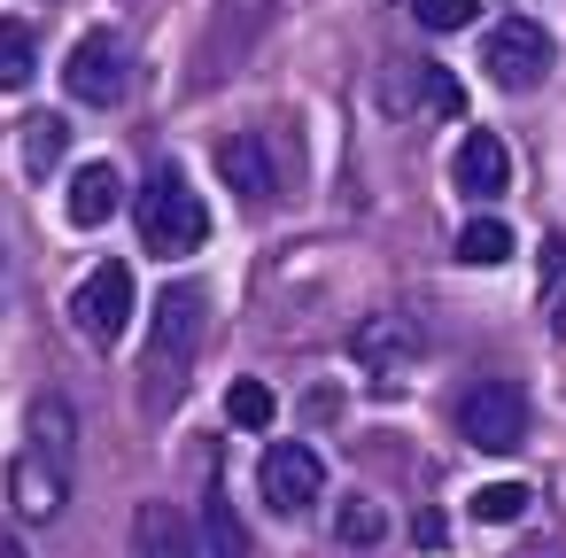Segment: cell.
<instances>
[{
  "mask_svg": "<svg viewBox=\"0 0 566 558\" xmlns=\"http://www.w3.org/2000/svg\"><path fill=\"white\" fill-rule=\"evenodd\" d=\"M133 558H195V535H187V512H171L164 496L133 512Z\"/></svg>",
  "mask_w": 566,
  "mask_h": 558,
  "instance_id": "obj_13",
  "label": "cell"
},
{
  "mask_svg": "<svg viewBox=\"0 0 566 558\" xmlns=\"http://www.w3.org/2000/svg\"><path fill=\"white\" fill-rule=\"evenodd\" d=\"M9 496H17V512H24V519H55V512H63V496H71V457H63V450H48V442H24V450H17V465H9Z\"/></svg>",
  "mask_w": 566,
  "mask_h": 558,
  "instance_id": "obj_8",
  "label": "cell"
},
{
  "mask_svg": "<svg viewBox=\"0 0 566 558\" xmlns=\"http://www.w3.org/2000/svg\"><path fill=\"white\" fill-rule=\"evenodd\" d=\"M125 40L117 32H86L78 48H71V63H63V86H71V102H86V109H109V102H125Z\"/></svg>",
  "mask_w": 566,
  "mask_h": 558,
  "instance_id": "obj_5",
  "label": "cell"
},
{
  "mask_svg": "<svg viewBox=\"0 0 566 558\" xmlns=\"http://www.w3.org/2000/svg\"><path fill=\"white\" fill-rule=\"evenodd\" d=\"M256 488H264V504H272L280 519H295V512H311V504H318L326 465H318V450H303V442H272V450H264V465H256Z\"/></svg>",
  "mask_w": 566,
  "mask_h": 558,
  "instance_id": "obj_6",
  "label": "cell"
},
{
  "mask_svg": "<svg viewBox=\"0 0 566 558\" xmlns=\"http://www.w3.org/2000/svg\"><path fill=\"white\" fill-rule=\"evenodd\" d=\"M380 535H388V512H380L373 496H349V504L334 512V543H342V550H349V543L365 550V543H380Z\"/></svg>",
  "mask_w": 566,
  "mask_h": 558,
  "instance_id": "obj_18",
  "label": "cell"
},
{
  "mask_svg": "<svg viewBox=\"0 0 566 558\" xmlns=\"http://www.w3.org/2000/svg\"><path fill=\"white\" fill-rule=\"evenodd\" d=\"M202 543H210V558H249V527L226 504V488H210V504H202Z\"/></svg>",
  "mask_w": 566,
  "mask_h": 558,
  "instance_id": "obj_16",
  "label": "cell"
},
{
  "mask_svg": "<svg viewBox=\"0 0 566 558\" xmlns=\"http://www.w3.org/2000/svg\"><path fill=\"white\" fill-rule=\"evenodd\" d=\"M527 512V488L520 481H489V488H473V519H489V527H512Z\"/></svg>",
  "mask_w": 566,
  "mask_h": 558,
  "instance_id": "obj_21",
  "label": "cell"
},
{
  "mask_svg": "<svg viewBox=\"0 0 566 558\" xmlns=\"http://www.w3.org/2000/svg\"><path fill=\"white\" fill-rule=\"evenodd\" d=\"M512 225L504 218H465V233H458V264H481V272H496V264H512Z\"/></svg>",
  "mask_w": 566,
  "mask_h": 558,
  "instance_id": "obj_14",
  "label": "cell"
},
{
  "mask_svg": "<svg viewBox=\"0 0 566 558\" xmlns=\"http://www.w3.org/2000/svg\"><path fill=\"white\" fill-rule=\"evenodd\" d=\"M117 202H125L117 164H78V171H71V194H63L71 225H109V218H117Z\"/></svg>",
  "mask_w": 566,
  "mask_h": 558,
  "instance_id": "obj_12",
  "label": "cell"
},
{
  "mask_svg": "<svg viewBox=\"0 0 566 558\" xmlns=\"http://www.w3.org/2000/svg\"><path fill=\"white\" fill-rule=\"evenodd\" d=\"M419 349H427L419 310H373V318H357V326H349V357H357V365H373V372L411 365Z\"/></svg>",
  "mask_w": 566,
  "mask_h": 558,
  "instance_id": "obj_9",
  "label": "cell"
},
{
  "mask_svg": "<svg viewBox=\"0 0 566 558\" xmlns=\"http://www.w3.org/2000/svg\"><path fill=\"white\" fill-rule=\"evenodd\" d=\"M226 419H233L241 434H264V427L280 419V403H272L264 380H233V388H226Z\"/></svg>",
  "mask_w": 566,
  "mask_h": 558,
  "instance_id": "obj_17",
  "label": "cell"
},
{
  "mask_svg": "<svg viewBox=\"0 0 566 558\" xmlns=\"http://www.w3.org/2000/svg\"><path fill=\"white\" fill-rule=\"evenodd\" d=\"M450 179H458L465 202H496V194L512 187V156H504V140L473 125V133L458 140V156H450Z\"/></svg>",
  "mask_w": 566,
  "mask_h": 558,
  "instance_id": "obj_10",
  "label": "cell"
},
{
  "mask_svg": "<svg viewBox=\"0 0 566 558\" xmlns=\"http://www.w3.org/2000/svg\"><path fill=\"white\" fill-rule=\"evenodd\" d=\"M551 32H535L527 17H512V24H496L489 32V78L504 86V94H527V86H543L551 78Z\"/></svg>",
  "mask_w": 566,
  "mask_h": 558,
  "instance_id": "obj_7",
  "label": "cell"
},
{
  "mask_svg": "<svg viewBox=\"0 0 566 558\" xmlns=\"http://www.w3.org/2000/svg\"><path fill=\"white\" fill-rule=\"evenodd\" d=\"M551 326H558V341H566V303H558V318H551Z\"/></svg>",
  "mask_w": 566,
  "mask_h": 558,
  "instance_id": "obj_25",
  "label": "cell"
},
{
  "mask_svg": "<svg viewBox=\"0 0 566 558\" xmlns=\"http://www.w3.org/2000/svg\"><path fill=\"white\" fill-rule=\"evenodd\" d=\"M442 535H450L442 512H419V519H411V543H419V550H442Z\"/></svg>",
  "mask_w": 566,
  "mask_h": 558,
  "instance_id": "obj_23",
  "label": "cell"
},
{
  "mask_svg": "<svg viewBox=\"0 0 566 558\" xmlns=\"http://www.w3.org/2000/svg\"><path fill=\"white\" fill-rule=\"evenodd\" d=\"M411 86H419V102H427L434 117H465V86H458L442 63H419V71H411Z\"/></svg>",
  "mask_w": 566,
  "mask_h": 558,
  "instance_id": "obj_20",
  "label": "cell"
},
{
  "mask_svg": "<svg viewBox=\"0 0 566 558\" xmlns=\"http://www.w3.org/2000/svg\"><path fill=\"white\" fill-rule=\"evenodd\" d=\"M32 63H40V32L24 17H0V94H17L32 78Z\"/></svg>",
  "mask_w": 566,
  "mask_h": 558,
  "instance_id": "obj_15",
  "label": "cell"
},
{
  "mask_svg": "<svg viewBox=\"0 0 566 558\" xmlns=\"http://www.w3.org/2000/svg\"><path fill=\"white\" fill-rule=\"evenodd\" d=\"M0 558H24V550H17V543H9V535H0Z\"/></svg>",
  "mask_w": 566,
  "mask_h": 558,
  "instance_id": "obj_24",
  "label": "cell"
},
{
  "mask_svg": "<svg viewBox=\"0 0 566 558\" xmlns=\"http://www.w3.org/2000/svg\"><path fill=\"white\" fill-rule=\"evenodd\" d=\"M63 148H71V125L63 117H32L24 125V171H55Z\"/></svg>",
  "mask_w": 566,
  "mask_h": 558,
  "instance_id": "obj_19",
  "label": "cell"
},
{
  "mask_svg": "<svg viewBox=\"0 0 566 558\" xmlns=\"http://www.w3.org/2000/svg\"><path fill=\"white\" fill-rule=\"evenodd\" d=\"M202 334H210V295H202L195 280L164 287V303H156V334H148V396H140L148 411H171V403L187 396V365H195Z\"/></svg>",
  "mask_w": 566,
  "mask_h": 558,
  "instance_id": "obj_1",
  "label": "cell"
},
{
  "mask_svg": "<svg viewBox=\"0 0 566 558\" xmlns=\"http://www.w3.org/2000/svg\"><path fill=\"white\" fill-rule=\"evenodd\" d=\"M411 17H419L427 32H465V24L481 17V0H411Z\"/></svg>",
  "mask_w": 566,
  "mask_h": 558,
  "instance_id": "obj_22",
  "label": "cell"
},
{
  "mask_svg": "<svg viewBox=\"0 0 566 558\" xmlns=\"http://www.w3.org/2000/svg\"><path fill=\"white\" fill-rule=\"evenodd\" d=\"M458 434L489 457H512L527 442V388L520 380H473L458 396Z\"/></svg>",
  "mask_w": 566,
  "mask_h": 558,
  "instance_id": "obj_3",
  "label": "cell"
},
{
  "mask_svg": "<svg viewBox=\"0 0 566 558\" xmlns=\"http://www.w3.org/2000/svg\"><path fill=\"white\" fill-rule=\"evenodd\" d=\"M71 326L86 334V341H117L125 326H133V264H94L86 280H78V295H71Z\"/></svg>",
  "mask_w": 566,
  "mask_h": 558,
  "instance_id": "obj_4",
  "label": "cell"
},
{
  "mask_svg": "<svg viewBox=\"0 0 566 558\" xmlns=\"http://www.w3.org/2000/svg\"><path fill=\"white\" fill-rule=\"evenodd\" d=\"M140 241H148L156 256H195V249L210 241V210H202V194H195L179 171H156V179L140 187Z\"/></svg>",
  "mask_w": 566,
  "mask_h": 558,
  "instance_id": "obj_2",
  "label": "cell"
},
{
  "mask_svg": "<svg viewBox=\"0 0 566 558\" xmlns=\"http://www.w3.org/2000/svg\"><path fill=\"white\" fill-rule=\"evenodd\" d=\"M218 171H226V187H233L241 202H264V194L280 187V164H272L264 133H226V140H218Z\"/></svg>",
  "mask_w": 566,
  "mask_h": 558,
  "instance_id": "obj_11",
  "label": "cell"
}]
</instances>
